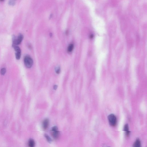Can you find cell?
Listing matches in <instances>:
<instances>
[{
	"mask_svg": "<svg viewBox=\"0 0 147 147\" xmlns=\"http://www.w3.org/2000/svg\"><path fill=\"white\" fill-rule=\"evenodd\" d=\"M23 35L22 34H20L17 39H16L15 36H13L12 37L13 47H14L16 46L17 45L20 44L23 40Z\"/></svg>",
	"mask_w": 147,
	"mask_h": 147,
	"instance_id": "cell-1",
	"label": "cell"
},
{
	"mask_svg": "<svg viewBox=\"0 0 147 147\" xmlns=\"http://www.w3.org/2000/svg\"><path fill=\"white\" fill-rule=\"evenodd\" d=\"M24 62L25 66L28 68H30L32 67L33 64V60L30 56L28 55L25 56Z\"/></svg>",
	"mask_w": 147,
	"mask_h": 147,
	"instance_id": "cell-2",
	"label": "cell"
},
{
	"mask_svg": "<svg viewBox=\"0 0 147 147\" xmlns=\"http://www.w3.org/2000/svg\"><path fill=\"white\" fill-rule=\"evenodd\" d=\"M108 119L110 125L112 126H115L117 124V119L115 116L111 114L109 116Z\"/></svg>",
	"mask_w": 147,
	"mask_h": 147,
	"instance_id": "cell-3",
	"label": "cell"
},
{
	"mask_svg": "<svg viewBox=\"0 0 147 147\" xmlns=\"http://www.w3.org/2000/svg\"><path fill=\"white\" fill-rule=\"evenodd\" d=\"M52 135L53 138L55 139H58L60 135V133L58 131L57 127L56 126L53 127L52 128Z\"/></svg>",
	"mask_w": 147,
	"mask_h": 147,
	"instance_id": "cell-4",
	"label": "cell"
},
{
	"mask_svg": "<svg viewBox=\"0 0 147 147\" xmlns=\"http://www.w3.org/2000/svg\"><path fill=\"white\" fill-rule=\"evenodd\" d=\"M49 125V121L48 119H45L43 123V127L44 129L46 130L48 128Z\"/></svg>",
	"mask_w": 147,
	"mask_h": 147,
	"instance_id": "cell-5",
	"label": "cell"
},
{
	"mask_svg": "<svg viewBox=\"0 0 147 147\" xmlns=\"http://www.w3.org/2000/svg\"><path fill=\"white\" fill-rule=\"evenodd\" d=\"M124 130L126 132V136H128L129 135L130 132L129 130L128 126V124H126L124 126Z\"/></svg>",
	"mask_w": 147,
	"mask_h": 147,
	"instance_id": "cell-6",
	"label": "cell"
},
{
	"mask_svg": "<svg viewBox=\"0 0 147 147\" xmlns=\"http://www.w3.org/2000/svg\"><path fill=\"white\" fill-rule=\"evenodd\" d=\"M141 141L139 139H138L136 140V141L134 143L133 147H141Z\"/></svg>",
	"mask_w": 147,
	"mask_h": 147,
	"instance_id": "cell-7",
	"label": "cell"
},
{
	"mask_svg": "<svg viewBox=\"0 0 147 147\" xmlns=\"http://www.w3.org/2000/svg\"><path fill=\"white\" fill-rule=\"evenodd\" d=\"M35 145V141L32 139H30L29 140L28 142V145L29 147H34Z\"/></svg>",
	"mask_w": 147,
	"mask_h": 147,
	"instance_id": "cell-8",
	"label": "cell"
},
{
	"mask_svg": "<svg viewBox=\"0 0 147 147\" xmlns=\"http://www.w3.org/2000/svg\"><path fill=\"white\" fill-rule=\"evenodd\" d=\"M74 46L73 44H70L68 47L67 50L68 52H71L73 50Z\"/></svg>",
	"mask_w": 147,
	"mask_h": 147,
	"instance_id": "cell-9",
	"label": "cell"
},
{
	"mask_svg": "<svg viewBox=\"0 0 147 147\" xmlns=\"http://www.w3.org/2000/svg\"><path fill=\"white\" fill-rule=\"evenodd\" d=\"M21 55V51L16 52V57L17 60H19L20 59Z\"/></svg>",
	"mask_w": 147,
	"mask_h": 147,
	"instance_id": "cell-10",
	"label": "cell"
},
{
	"mask_svg": "<svg viewBox=\"0 0 147 147\" xmlns=\"http://www.w3.org/2000/svg\"><path fill=\"white\" fill-rule=\"evenodd\" d=\"M17 0H9L8 4L11 6H14L16 3Z\"/></svg>",
	"mask_w": 147,
	"mask_h": 147,
	"instance_id": "cell-11",
	"label": "cell"
},
{
	"mask_svg": "<svg viewBox=\"0 0 147 147\" xmlns=\"http://www.w3.org/2000/svg\"><path fill=\"white\" fill-rule=\"evenodd\" d=\"M45 136L48 142H52V139H51L50 137L48 136L47 135H46V134H45Z\"/></svg>",
	"mask_w": 147,
	"mask_h": 147,
	"instance_id": "cell-12",
	"label": "cell"
},
{
	"mask_svg": "<svg viewBox=\"0 0 147 147\" xmlns=\"http://www.w3.org/2000/svg\"><path fill=\"white\" fill-rule=\"evenodd\" d=\"M6 72V70L5 68L1 69V74L2 75H4L5 74Z\"/></svg>",
	"mask_w": 147,
	"mask_h": 147,
	"instance_id": "cell-13",
	"label": "cell"
},
{
	"mask_svg": "<svg viewBox=\"0 0 147 147\" xmlns=\"http://www.w3.org/2000/svg\"><path fill=\"white\" fill-rule=\"evenodd\" d=\"M60 67H58L56 68V73L58 74H59L60 73Z\"/></svg>",
	"mask_w": 147,
	"mask_h": 147,
	"instance_id": "cell-14",
	"label": "cell"
},
{
	"mask_svg": "<svg viewBox=\"0 0 147 147\" xmlns=\"http://www.w3.org/2000/svg\"><path fill=\"white\" fill-rule=\"evenodd\" d=\"M57 85H55L54 87V88L55 89H57Z\"/></svg>",
	"mask_w": 147,
	"mask_h": 147,
	"instance_id": "cell-15",
	"label": "cell"
},
{
	"mask_svg": "<svg viewBox=\"0 0 147 147\" xmlns=\"http://www.w3.org/2000/svg\"><path fill=\"white\" fill-rule=\"evenodd\" d=\"M0 0L1 1H2L4 0Z\"/></svg>",
	"mask_w": 147,
	"mask_h": 147,
	"instance_id": "cell-16",
	"label": "cell"
}]
</instances>
